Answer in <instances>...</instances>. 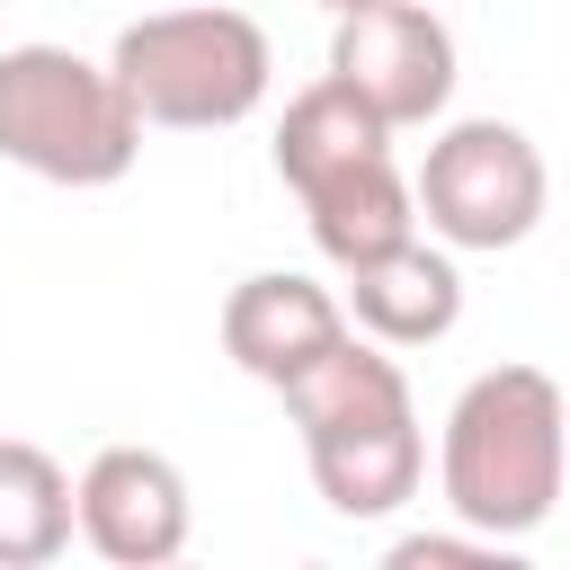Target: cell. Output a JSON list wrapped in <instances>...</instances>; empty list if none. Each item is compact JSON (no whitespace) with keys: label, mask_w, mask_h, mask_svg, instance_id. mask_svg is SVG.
Returning a JSON list of instances; mask_svg holds the SVG:
<instances>
[{"label":"cell","mask_w":570,"mask_h":570,"mask_svg":"<svg viewBox=\"0 0 570 570\" xmlns=\"http://www.w3.org/2000/svg\"><path fill=\"white\" fill-rule=\"evenodd\" d=\"M561 472H570V401L543 365H490L454 392L436 445V490L454 525L490 543H525L552 517Z\"/></svg>","instance_id":"1"},{"label":"cell","mask_w":570,"mask_h":570,"mask_svg":"<svg viewBox=\"0 0 570 570\" xmlns=\"http://www.w3.org/2000/svg\"><path fill=\"white\" fill-rule=\"evenodd\" d=\"M116 89L134 98L142 125H169V134H223L240 125L267 80H276V45L249 9H223V0H196V9H151L116 36L107 53Z\"/></svg>","instance_id":"2"},{"label":"cell","mask_w":570,"mask_h":570,"mask_svg":"<svg viewBox=\"0 0 570 570\" xmlns=\"http://www.w3.org/2000/svg\"><path fill=\"white\" fill-rule=\"evenodd\" d=\"M142 151V116L107 62L71 45H9L0 53V160L45 187H116Z\"/></svg>","instance_id":"3"},{"label":"cell","mask_w":570,"mask_h":570,"mask_svg":"<svg viewBox=\"0 0 570 570\" xmlns=\"http://www.w3.org/2000/svg\"><path fill=\"white\" fill-rule=\"evenodd\" d=\"M410 196H419L428 240H445V249H517V240H534V223L552 205V178H543V151H534L525 125L454 116L428 142Z\"/></svg>","instance_id":"4"},{"label":"cell","mask_w":570,"mask_h":570,"mask_svg":"<svg viewBox=\"0 0 570 570\" xmlns=\"http://www.w3.org/2000/svg\"><path fill=\"white\" fill-rule=\"evenodd\" d=\"M330 80H347L392 134L436 125L454 98V27L428 0H356L330 27Z\"/></svg>","instance_id":"5"},{"label":"cell","mask_w":570,"mask_h":570,"mask_svg":"<svg viewBox=\"0 0 570 570\" xmlns=\"http://www.w3.org/2000/svg\"><path fill=\"white\" fill-rule=\"evenodd\" d=\"M71 508H80V543L116 570H160L187 552V525H196V499H187V472L160 454V445H98L71 481Z\"/></svg>","instance_id":"6"},{"label":"cell","mask_w":570,"mask_h":570,"mask_svg":"<svg viewBox=\"0 0 570 570\" xmlns=\"http://www.w3.org/2000/svg\"><path fill=\"white\" fill-rule=\"evenodd\" d=\"M303 463H312V490L330 499V517L365 525V517H392L419 499V472H428V428H419V401H374L356 419H330V428H303Z\"/></svg>","instance_id":"7"},{"label":"cell","mask_w":570,"mask_h":570,"mask_svg":"<svg viewBox=\"0 0 570 570\" xmlns=\"http://www.w3.org/2000/svg\"><path fill=\"white\" fill-rule=\"evenodd\" d=\"M338 338H347V303L330 285H312V276H294V267H258V276H240L223 294V356L267 392L294 383Z\"/></svg>","instance_id":"8"},{"label":"cell","mask_w":570,"mask_h":570,"mask_svg":"<svg viewBox=\"0 0 570 570\" xmlns=\"http://www.w3.org/2000/svg\"><path fill=\"white\" fill-rule=\"evenodd\" d=\"M338 303H347V330H365L383 347H428V338H445L463 321V267H454L445 240H419L410 232L401 249L347 267V294Z\"/></svg>","instance_id":"9"},{"label":"cell","mask_w":570,"mask_h":570,"mask_svg":"<svg viewBox=\"0 0 570 570\" xmlns=\"http://www.w3.org/2000/svg\"><path fill=\"white\" fill-rule=\"evenodd\" d=\"M303 223H312L321 258L347 276V267H365V258H383V249H401L419 232V196H410L401 160L374 151V160H347V169L312 178L303 187Z\"/></svg>","instance_id":"10"},{"label":"cell","mask_w":570,"mask_h":570,"mask_svg":"<svg viewBox=\"0 0 570 570\" xmlns=\"http://www.w3.org/2000/svg\"><path fill=\"white\" fill-rule=\"evenodd\" d=\"M374 151H392V125L347 89V80H312V89H294L285 98V116H276V178L303 196L312 178H330V169H347V160H374Z\"/></svg>","instance_id":"11"},{"label":"cell","mask_w":570,"mask_h":570,"mask_svg":"<svg viewBox=\"0 0 570 570\" xmlns=\"http://www.w3.org/2000/svg\"><path fill=\"white\" fill-rule=\"evenodd\" d=\"M71 534H80L71 472H62L45 445L0 436V570H45Z\"/></svg>","instance_id":"12"},{"label":"cell","mask_w":570,"mask_h":570,"mask_svg":"<svg viewBox=\"0 0 570 570\" xmlns=\"http://www.w3.org/2000/svg\"><path fill=\"white\" fill-rule=\"evenodd\" d=\"M392 570H445V561H508V543H490V534H401L392 552H383Z\"/></svg>","instance_id":"13"},{"label":"cell","mask_w":570,"mask_h":570,"mask_svg":"<svg viewBox=\"0 0 570 570\" xmlns=\"http://www.w3.org/2000/svg\"><path fill=\"white\" fill-rule=\"evenodd\" d=\"M321 9H330V18H338V9H356V0H321Z\"/></svg>","instance_id":"14"}]
</instances>
